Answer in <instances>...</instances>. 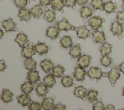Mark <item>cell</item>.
Masks as SVG:
<instances>
[{"instance_id":"cell-49","label":"cell","mask_w":124,"mask_h":110,"mask_svg":"<svg viewBox=\"0 0 124 110\" xmlns=\"http://www.w3.org/2000/svg\"><path fill=\"white\" fill-rule=\"evenodd\" d=\"M115 107L114 106H113L111 104H109L106 107H105V109L106 110H114Z\"/></svg>"},{"instance_id":"cell-12","label":"cell","mask_w":124,"mask_h":110,"mask_svg":"<svg viewBox=\"0 0 124 110\" xmlns=\"http://www.w3.org/2000/svg\"><path fill=\"white\" fill-rule=\"evenodd\" d=\"M93 40L95 43H103L106 40L105 35L103 31H94L92 33Z\"/></svg>"},{"instance_id":"cell-30","label":"cell","mask_w":124,"mask_h":110,"mask_svg":"<svg viewBox=\"0 0 124 110\" xmlns=\"http://www.w3.org/2000/svg\"><path fill=\"white\" fill-rule=\"evenodd\" d=\"M98 91L94 89L89 90L86 93V96L87 100L90 103H93L94 101L97 100V96L98 95Z\"/></svg>"},{"instance_id":"cell-51","label":"cell","mask_w":124,"mask_h":110,"mask_svg":"<svg viewBox=\"0 0 124 110\" xmlns=\"http://www.w3.org/2000/svg\"><path fill=\"white\" fill-rule=\"evenodd\" d=\"M121 7L123 9H124V0H123V4H122Z\"/></svg>"},{"instance_id":"cell-15","label":"cell","mask_w":124,"mask_h":110,"mask_svg":"<svg viewBox=\"0 0 124 110\" xmlns=\"http://www.w3.org/2000/svg\"><path fill=\"white\" fill-rule=\"evenodd\" d=\"M14 94L9 91L8 89H2L1 94V99L4 103H9L13 101V96Z\"/></svg>"},{"instance_id":"cell-25","label":"cell","mask_w":124,"mask_h":110,"mask_svg":"<svg viewBox=\"0 0 124 110\" xmlns=\"http://www.w3.org/2000/svg\"><path fill=\"white\" fill-rule=\"evenodd\" d=\"M47 88V87L44 84H43L41 82L39 83L35 89L37 95L38 96H45L48 92V90Z\"/></svg>"},{"instance_id":"cell-17","label":"cell","mask_w":124,"mask_h":110,"mask_svg":"<svg viewBox=\"0 0 124 110\" xmlns=\"http://www.w3.org/2000/svg\"><path fill=\"white\" fill-rule=\"evenodd\" d=\"M17 16L18 17H19L20 21L25 20L26 21H28L31 19V14L30 10L23 8L19 9L18 10V13Z\"/></svg>"},{"instance_id":"cell-13","label":"cell","mask_w":124,"mask_h":110,"mask_svg":"<svg viewBox=\"0 0 124 110\" xmlns=\"http://www.w3.org/2000/svg\"><path fill=\"white\" fill-rule=\"evenodd\" d=\"M59 34V30L55 27L50 26L46 30V35L53 40L58 38Z\"/></svg>"},{"instance_id":"cell-11","label":"cell","mask_w":124,"mask_h":110,"mask_svg":"<svg viewBox=\"0 0 124 110\" xmlns=\"http://www.w3.org/2000/svg\"><path fill=\"white\" fill-rule=\"evenodd\" d=\"M16 98L17 100L18 103L20 104L23 107L29 106L31 101V98L28 94L24 93L20 95H17Z\"/></svg>"},{"instance_id":"cell-44","label":"cell","mask_w":124,"mask_h":110,"mask_svg":"<svg viewBox=\"0 0 124 110\" xmlns=\"http://www.w3.org/2000/svg\"><path fill=\"white\" fill-rule=\"evenodd\" d=\"M66 109V106L65 105H62V102H58L57 105L55 106L53 110H65Z\"/></svg>"},{"instance_id":"cell-48","label":"cell","mask_w":124,"mask_h":110,"mask_svg":"<svg viewBox=\"0 0 124 110\" xmlns=\"http://www.w3.org/2000/svg\"><path fill=\"white\" fill-rule=\"evenodd\" d=\"M118 68H119V70L122 72L124 75V62H122L121 64H119Z\"/></svg>"},{"instance_id":"cell-38","label":"cell","mask_w":124,"mask_h":110,"mask_svg":"<svg viewBox=\"0 0 124 110\" xmlns=\"http://www.w3.org/2000/svg\"><path fill=\"white\" fill-rule=\"evenodd\" d=\"M113 62V60L112 58L109 57L108 55L103 56L100 59V63L104 66L107 67H108Z\"/></svg>"},{"instance_id":"cell-7","label":"cell","mask_w":124,"mask_h":110,"mask_svg":"<svg viewBox=\"0 0 124 110\" xmlns=\"http://www.w3.org/2000/svg\"><path fill=\"white\" fill-rule=\"evenodd\" d=\"M86 74L87 73L84 68L79 66H76L75 68V71L73 73V75L77 81L83 82Z\"/></svg>"},{"instance_id":"cell-24","label":"cell","mask_w":124,"mask_h":110,"mask_svg":"<svg viewBox=\"0 0 124 110\" xmlns=\"http://www.w3.org/2000/svg\"><path fill=\"white\" fill-rule=\"evenodd\" d=\"M73 93L76 97L85 100L84 97L87 93V89L84 88L82 85L79 86L75 88Z\"/></svg>"},{"instance_id":"cell-29","label":"cell","mask_w":124,"mask_h":110,"mask_svg":"<svg viewBox=\"0 0 124 110\" xmlns=\"http://www.w3.org/2000/svg\"><path fill=\"white\" fill-rule=\"evenodd\" d=\"M43 80L44 84L48 88H52L56 82L54 76L52 74H48L45 77Z\"/></svg>"},{"instance_id":"cell-28","label":"cell","mask_w":124,"mask_h":110,"mask_svg":"<svg viewBox=\"0 0 124 110\" xmlns=\"http://www.w3.org/2000/svg\"><path fill=\"white\" fill-rule=\"evenodd\" d=\"M60 44L62 47L65 48H68L72 47L73 42L72 37L70 36H64L60 39Z\"/></svg>"},{"instance_id":"cell-8","label":"cell","mask_w":124,"mask_h":110,"mask_svg":"<svg viewBox=\"0 0 124 110\" xmlns=\"http://www.w3.org/2000/svg\"><path fill=\"white\" fill-rule=\"evenodd\" d=\"M75 31L77 32V36L79 39H86L90 36V31L86 28V26H82L78 28H76Z\"/></svg>"},{"instance_id":"cell-14","label":"cell","mask_w":124,"mask_h":110,"mask_svg":"<svg viewBox=\"0 0 124 110\" xmlns=\"http://www.w3.org/2000/svg\"><path fill=\"white\" fill-rule=\"evenodd\" d=\"M34 47L36 52L40 55L46 54L49 50L48 47L46 45L45 43H42L40 41H38V43Z\"/></svg>"},{"instance_id":"cell-6","label":"cell","mask_w":124,"mask_h":110,"mask_svg":"<svg viewBox=\"0 0 124 110\" xmlns=\"http://www.w3.org/2000/svg\"><path fill=\"white\" fill-rule=\"evenodd\" d=\"M92 59V57L90 55H83L78 57L77 64L78 66L85 69L89 66Z\"/></svg>"},{"instance_id":"cell-41","label":"cell","mask_w":124,"mask_h":110,"mask_svg":"<svg viewBox=\"0 0 124 110\" xmlns=\"http://www.w3.org/2000/svg\"><path fill=\"white\" fill-rule=\"evenodd\" d=\"M116 15L117 21L123 26L124 23V10L117 12Z\"/></svg>"},{"instance_id":"cell-1","label":"cell","mask_w":124,"mask_h":110,"mask_svg":"<svg viewBox=\"0 0 124 110\" xmlns=\"http://www.w3.org/2000/svg\"><path fill=\"white\" fill-rule=\"evenodd\" d=\"M87 74L91 79H95L97 83L102 77H107V73L103 72L101 69L97 67L90 68L87 71Z\"/></svg>"},{"instance_id":"cell-34","label":"cell","mask_w":124,"mask_h":110,"mask_svg":"<svg viewBox=\"0 0 124 110\" xmlns=\"http://www.w3.org/2000/svg\"><path fill=\"white\" fill-rule=\"evenodd\" d=\"M31 15L35 18H39L43 13V11L40 5H36L30 10Z\"/></svg>"},{"instance_id":"cell-43","label":"cell","mask_w":124,"mask_h":110,"mask_svg":"<svg viewBox=\"0 0 124 110\" xmlns=\"http://www.w3.org/2000/svg\"><path fill=\"white\" fill-rule=\"evenodd\" d=\"M65 6L67 7H71L73 9H76V4L77 0H64Z\"/></svg>"},{"instance_id":"cell-9","label":"cell","mask_w":124,"mask_h":110,"mask_svg":"<svg viewBox=\"0 0 124 110\" xmlns=\"http://www.w3.org/2000/svg\"><path fill=\"white\" fill-rule=\"evenodd\" d=\"M21 53L22 57L29 58H31L33 55L35 54L36 51L34 49V47L29 44L22 48Z\"/></svg>"},{"instance_id":"cell-10","label":"cell","mask_w":124,"mask_h":110,"mask_svg":"<svg viewBox=\"0 0 124 110\" xmlns=\"http://www.w3.org/2000/svg\"><path fill=\"white\" fill-rule=\"evenodd\" d=\"M2 26L6 32L16 31L15 30H16V23L14 22L13 19L11 18L3 20Z\"/></svg>"},{"instance_id":"cell-20","label":"cell","mask_w":124,"mask_h":110,"mask_svg":"<svg viewBox=\"0 0 124 110\" xmlns=\"http://www.w3.org/2000/svg\"><path fill=\"white\" fill-rule=\"evenodd\" d=\"M54 102V99L53 98H44L41 103L42 107L45 110L53 109L55 106Z\"/></svg>"},{"instance_id":"cell-19","label":"cell","mask_w":124,"mask_h":110,"mask_svg":"<svg viewBox=\"0 0 124 110\" xmlns=\"http://www.w3.org/2000/svg\"><path fill=\"white\" fill-rule=\"evenodd\" d=\"M15 41L19 45L21 48H23L29 42V40L28 39V35L23 33L17 34L16 35V38L15 39Z\"/></svg>"},{"instance_id":"cell-45","label":"cell","mask_w":124,"mask_h":110,"mask_svg":"<svg viewBox=\"0 0 124 110\" xmlns=\"http://www.w3.org/2000/svg\"><path fill=\"white\" fill-rule=\"evenodd\" d=\"M51 0H40L39 5L42 6L46 7L47 5H50Z\"/></svg>"},{"instance_id":"cell-46","label":"cell","mask_w":124,"mask_h":110,"mask_svg":"<svg viewBox=\"0 0 124 110\" xmlns=\"http://www.w3.org/2000/svg\"><path fill=\"white\" fill-rule=\"evenodd\" d=\"M0 71L1 72H3L4 71V70L7 68L6 65H5V62L4 60H1L0 62Z\"/></svg>"},{"instance_id":"cell-47","label":"cell","mask_w":124,"mask_h":110,"mask_svg":"<svg viewBox=\"0 0 124 110\" xmlns=\"http://www.w3.org/2000/svg\"><path fill=\"white\" fill-rule=\"evenodd\" d=\"M88 2V0H77V3L79 5L83 6L87 4Z\"/></svg>"},{"instance_id":"cell-36","label":"cell","mask_w":124,"mask_h":110,"mask_svg":"<svg viewBox=\"0 0 124 110\" xmlns=\"http://www.w3.org/2000/svg\"><path fill=\"white\" fill-rule=\"evenodd\" d=\"M61 83L64 87H70L75 85L73 79L69 76L63 77L61 79Z\"/></svg>"},{"instance_id":"cell-52","label":"cell","mask_w":124,"mask_h":110,"mask_svg":"<svg viewBox=\"0 0 124 110\" xmlns=\"http://www.w3.org/2000/svg\"><path fill=\"white\" fill-rule=\"evenodd\" d=\"M122 95L124 97V87L123 88V92H122Z\"/></svg>"},{"instance_id":"cell-18","label":"cell","mask_w":124,"mask_h":110,"mask_svg":"<svg viewBox=\"0 0 124 110\" xmlns=\"http://www.w3.org/2000/svg\"><path fill=\"white\" fill-rule=\"evenodd\" d=\"M40 66L43 71L48 74L50 70H52L54 68V64L49 60L44 59L40 62Z\"/></svg>"},{"instance_id":"cell-53","label":"cell","mask_w":124,"mask_h":110,"mask_svg":"<svg viewBox=\"0 0 124 110\" xmlns=\"http://www.w3.org/2000/svg\"><path fill=\"white\" fill-rule=\"evenodd\" d=\"M32 0V1H34L35 0Z\"/></svg>"},{"instance_id":"cell-26","label":"cell","mask_w":124,"mask_h":110,"mask_svg":"<svg viewBox=\"0 0 124 110\" xmlns=\"http://www.w3.org/2000/svg\"><path fill=\"white\" fill-rule=\"evenodd\" d=\"M112 47V45L108 42H105L104 43L102 46L99 47L101 55L103 56L108 55L111 52Z\"/></svg>"},{"instance_id":"cell-2","label":"cell","mask_w":124,"mask_h":110,"mask_svg":"<svg viewBox=\"0 0 124 110\" xmlns=\"http://www.w3.org/2000/svg\"><path fill=\"white\" fill-rule=\"evenodd\" d=\"M105 21V19L103 18H101L100 16H94L89 18L88 25L91 27L92 29L97 31L99 28L102 27V23Z\"/></svg>"},{"instance_id":"cell-39","label":"cell","mask_w":124,"mask_h":110,"mask_svg":"<svg viewBox=\"0 0 124 110\" xmlns=\"http://www.w3.org/2000/svg\"><path fill=\"white\" fill-rule=\"evenodd\" d=\"M15 5L19 9L24 8L30 3L29 0H14Z\"/></svg>"},{"instance_id":"cell-23","label":"cell","mask_w":124,"mask_h":110,"mask_svg":"<svg viewBox=\"0 0 124 110\" xmlns=\"http://www.w3.org/2000/svg\"><path fill=\"white\" fill-rule=\"evenodd\" d=\"M81 50L79 44H76L73 47H71L69 54L74 59L79 57L81 55Z\"/></svg>"},{"instance_id":"cell-31","label":"cell","mask_w":124,"mask_h":110,"mask_svg":"<svg viewBox=\"0 0 124 110\" xmlns=\"http://www.w3.org/2000/svg\"><path fill=\"white\" fill-rule=\"evenodd\" d=\"M44 18L48 22H52L56 18V14L54 11L49 10L47 7L45 8Z\"/></svg>"},{"instance_id":"cell-32","label":"cell","mask_w":124,"mask_h":110,"mask_svg":"<svg viewBox=\"0 0 124 110\" xmlns=\"http://www.w3.org/2000/svg\"><path fill=\"white\" fill-rule=\"evenodd\" d=\"M24 64L26 69L32 71L36 68L37 63L32 58H26Z\"/></svg>"},{"instance_id":"cell-35","label":"cell","mask_w":124,"mask_h":110,"mask_svg":"<svg viewBox=\"0 0 124 110\" xmlns=\"http://www.w3.org/2000/svg\"><path fill=\"white\" fill-rule=\"evenodd\" d=\"M65 71V69L64 67L60 65H57L55 67H54L52 69V74L54 75V77L57 78H60L63 75V73Z\"/></svg>"},{"instance_id":"cell-3","label":"cell","mask_w":124,"mask_h":110,"mask_svg":"<svg viewBox=\"0 0 124 110\" xmlns=\"http://www.w3.org/2000/svg\"><path fill=\"white\" fill-rule=\"evenodd\" d=\"M107 77L108 78L112 86H114L116 81L120 77V74L116 66L112 67L110 71L107 73Z\"/></svg>"},{"instance_id":"cell-50","label":"cell","mask_w":124,"mask_h":110,"mask_svg":"<svg viewBox=\"0 0 124 110\" xmlns=\"http://www.w3.org/2000/svg\"><path fill=\"white\" fill-rule=\"evenodd\" d=\"M0 38L1 39L2 36L4 35V32L1 29H0Z\"/></svg>"},{"instance_id":"cell-5","label":"cell","mask_w":124,"mask_h":110,"mask_svg":"<svg viewBox=\"0 0 124 110\" xmlns=\"http://www.w3.org/2000/svg\"><path fill=\"white\" fill-rule=\"evenodd\" d=\"M110 31L112 32L113 35H118L119 39L123 38L122 33L123 32V28L122 25L119 23L117 21H112L111 24V28Z\"/></svg>"},{"instance_id":"cell-21","label":"cell","mask_w":124,"mask_h":110,"mask_svg":"<svg viewBox=\"0 0 124 110\" xmlns=\"http://www.w3.org/2000/svg\"><path fill=\"white\" fill-rule=\"evenodd\" d=\"M64 0H51V8L53 10H58L61 13H63L64 10L63 8L65 6Z\"/></svg>"},{"instance_id":"cell-4","label":"cell","mask_w":124,"mask_h":110,"mask_svg":"<svg viewBox=\"0 0 124 110\" xmlns=\"http://www.w3.org/2000/svg\"><path fill=\"white\" fill-rule=\"evenodd\" d=\"M56 25L59 31H66L75 30L76 28L70 24L68 20L65 18H63L61 21L57 22Z\"/></svg>"},{"instance_id":"cell-37","label":"cell","mask_w":124,"mask_h":110,"mask_svg":"<svg viewBox=\"0 0 124 110\" xmlns=\"http://www.w3.org/2000/svg\"><path fill=\"white\" fill-rule=\"evenodd\" d=\"M104 3L103 0H91L90 4L92 6L94 10L99 9L103 11Z\"/></svg>"},{"instance_id":"cell-22","label":"cell","mask_w":124,"mask_h":110,"mask_svg":"<svg viewBox=\"0 0 124 110\" xmlns=\"http://www.w3.org/2000/svg\"><path fill=\"white\" fill-rule=\"evenodd\" d=\"M27 79L33 84L40 80V78L39 74V72L37 71H30L27 73Z\"/></svg>"},{"instance_id":"cell-27","label":"cell","mask_w":124,"mask_h":110,"mask_svg":"<svg viewBox=\"0 0 124 110\" xmlns=\"http://www.w3.org/2000/svg\"><path fill=\"white\" fill-rule=\"evenodd\" d=\"M79 12L80 13V17L83 18H87L92 16L93 11L91 8L89 6H82Z\"/></svg>"},{"instance_id":"cell-40","label":"cell","mask_w":124,"mask_h":110,"mask_svg":"<svg viewBox=\"0 0 124 110\" xmlns=\"http://www.w3.org/2000/svg\"><path fill=\"white\" fill-rule=\"evenodd\" d=\"M93 109L94 110H104L105 109V107L102 102L101 98H98L97 102L93 105Z\"/></svg>"},{"instance_id":"cell-42","label":"cell","mask_w":124,"mask_h":110,"mask_svg":"<svg viewBox=\"0 0 124 110\" xmlns=\"http://www.w3.org/2000/svg\"><path fill=\"white\" fill-rule=\"evenodd\" d=\"M41 104L38 102L32 101L28 107V109L30 110H40L41 109Z\"/></svg>"},{"instance_id":"cell-33","label":"cell","mask_w":124,"mask_h":110,"mask_svg":"<svg viewBox=\"0 0 124 110\" xmlns=\"http://www.w3.org/2000/svg\"><path fill=\"white\" fill-rule=\"evenodd\" d=\"M21 89L24 93L29 94L33 90V83L29 81L25 82L21 85Z\"/></svg>"},{"instance_id":"cell-16","label":"cell","mask_w":124,"mask_h":110,"mask_svg":"<svg viewBox=\"0 0 124 110\" xmlns=\"http://www.w3.org/2000/svg\"><path fill=\"white\" fill-rule=\"evenodd\" d=\"M117 8V5L115 3H113L111 0L106 1L104 3L103 11H105L107 15L115 12V9Z\"/></svg>"}]
</instances>
